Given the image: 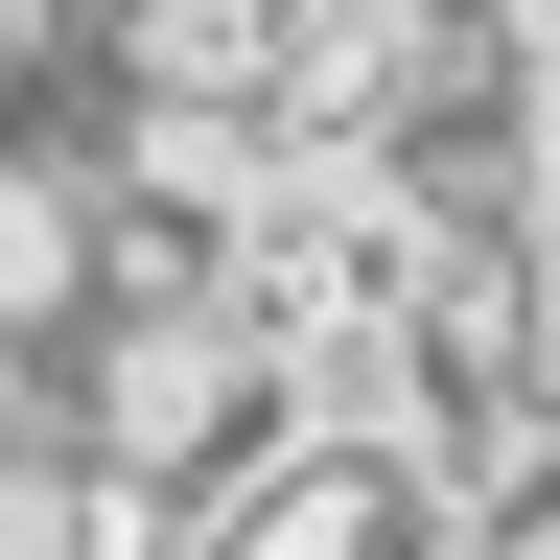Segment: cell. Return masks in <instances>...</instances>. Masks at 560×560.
<instances>
[{"label":"cell","instance_id":"cell-1","mask_svg":"<svg viewBox=\"0 0 560 560\" xmlns=\"http://www.w3.org/2000/svg\"><path fill=\"white\" fill-rule=\"evenodd\" d=\"M280 444H304V374L234 327V304H117L94 350H70V467L140 490V514H210V490H257Z\"/></svg>","mask_w":560,"mask_h":560},{"label":"cell","instance_id":"cell-2","mask_svg":"<svg viewBox=\"0 0 560 560\" xmlns=\"http://www.w3.org/2000/svg\"><path fill=\"white\" fill-rule=\"evenodd\" d=\"M444 537H467V514L420 490L397 420H304L257 490H210V514H187V560H444Z\"/></svg>","mask_w":560,"mask_h":560},{"label":"cell","instance_id":"cell-3","mask_svg":"<svg viewBox=\"0 0 560 560\" xmlns=\"http://www.w3.org/2000/svg\"><path fill=\"white\" fill-rule=\"evenodd\" d=\"M280 47H304V0H70V94H94V117L280 140Z\"/></svg>","mask_w":560,"mask_h":560},{"label":"cell","instance_id":"cell-4","mask_svg":"<svg viewBox=\"0 0 560 560\" xmlns=\"http://www.w3.org/2000/svg\"><path fill=\"white\" fill-rule=\"evenodd\" d=\"M0 560H187L140 490H94L70 444H0Z\"/></svg>","mask_w":560,"mask_h":560},{"label":"cell","instance_id":"cell-5","mask_svg":"<svg viewBox=\"0 0 560 560\" xmlns=\"http://www.w3.org/2000/svg\"><path fill=\"white\" fill-rule=\"evenodd\" d=\"M490 537H514V560H560V444H537V490H514V514H490Z\"/></svg>","mask_w":560,"mask_h":560}]
</instances>
